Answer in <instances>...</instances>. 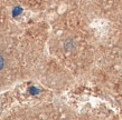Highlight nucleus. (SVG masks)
I'll return each mask as SVG.
<instances>
[{
	"label": "nucleus",
	"mask_w": 122,
	"mask_h": 120,
	"mask_svg": "<svg viewBox=\"0 0 122 120\" xmlns=\"http://www.w3.org/2000/svg\"><path fill=\"white\" fill-rule=\"evenodd\" d=\"M2 66H4V59H2V57L0 56V69L2 68Z\"/></svg>",
	"instance_id": "f257e3e1"
}]
</instances>
